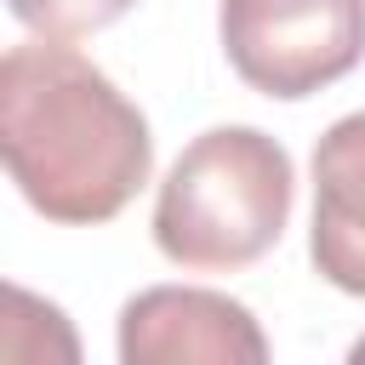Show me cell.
Returning a JSON list of instances; mask_svg holds the SVG:
<instances>
[{
    "mask_svg": "<svg viewBox=\"0 0 365 365\" xmlns=\"http://www.w3.org/2000/svg\"><path fill=\"white\" fill-rule=\"evenodd\" d=\"M291 154L257 125L200 131L160 182L154 245L177 268L234 274L268 257L291 222Z\"/></svg>",
    "mask_w": 365,
    "mask_h": 365,
    "instance_id": "cell-2",
    "label": "cell"
},
{
    "mask_svg": "<svg viewBox=\"0 0 365 365\" xmlns=\"http://www.w3.org/2000/svg\"><path fill=\"white\" fill-rule=\"evenodd\" d=\"M0 154L46 222L91 228L148 182L154 137L91 57L63 40H29L0 57Z\"/></svg>",
    "mask_w": 365,
    "mask_h": 365,
    "instance_id": "cell-1",
    "label": "cell"
},
{
    "mask_svg": "<svg viewBox=\"0 0 365 365\" xmlns=\"http://www.w3.org/2000/svg\"><path fill=\"white\" fill-rule=\"evenodd\" d=\"M120 365H268V336L228 291L148 285L120 308Z\"/></svg>",
    "mask_w": 365,
    "mask_h": 365,
    "instance_id": "cell-4",
    "label": "cell"
},
{
    "mask_svg": "<svg viewBox=\"0 0 365 365\" xmlns=\"http://www.w3.org/2000/svg\"><path fill=\"white\" fill-rule=\"evenodd\" d=\"M6 6L40 40H86V34L120 23L137 0H6Z\"/></svg>",
    "mask_w": 365,
    "mask_h": 365,
    "instance_id": "cell-7",
    "label": "cell"
},
{
    "mask_svg": "<svg viewBox=\"0 0 365 365\" xmlns=\"http://www.w3.org/2000/svg\"><path fill=\"white\" fill-rule=\"evenodd\" d=\"M308 257L319 279L365 297V108L342 114L314 143V228Z\"/></svg>",
    "mask_w": 365,
    "mask_h": 365,
    "instance_id": "cell-5",
    "label": "cell"
},
{
    "mask_svg": "<svg viewBox=\"0 0 365 365\" xmlns=\"http://www.w3.org/2000/svg\"><path fill=\"white\" fill-rule=\"evenodd\" d=\"M217 29L234 74L279 103L336 86L365 57V0H222Z\"/></svg>",
    "mask_w": 365,
    "mask_h": 365,
    "instance_id": "cell-3",
    "label": "cell"
},
{
    "mask_svg": "<svg viewBox=\"0 0 365 365\" xmlns=\"http://www.w3.org/2000/svg\"><path fill=\"white\" fill-rule=\"evenodd\" d=\"M342 365H365V336H359V342L348 348V359H342Z\"/></svg>",
    "mask_w": 365,
    "mask_h": 365,
    "instance_id": "cell-8",
    "label": "cell"
},
{
    "mask_svg": "<svg viewBox=\"0 0 365 365\" xmlns=\"http://www.w3.org/2000/svg\"><path fill=\"white\" fill-rule=\"evenodd\" d=\"M6 365H80V336L68 314L29 285H6V325H0Z\"/></svg>",
    "mask_w": 365,
    "mask_h": 365,
    "instance_id": "cell-6",
    "label": "cell"
}]
</instances>
